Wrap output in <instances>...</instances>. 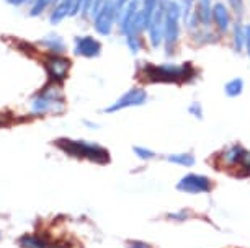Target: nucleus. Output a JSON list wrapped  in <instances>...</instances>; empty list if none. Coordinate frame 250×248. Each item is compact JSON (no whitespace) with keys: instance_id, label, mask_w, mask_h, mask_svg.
Listing matches in <instances>:
<instances>
[{"instance_id":"nucleus-20","label":"nucleus","mask_w":250,"mask_h":248,"mask_svg":"<svg viewBox=\"0 0 250 248\" xmlns=\"http://www.w3.org/2000/svg\"><path fill=\"white\" fill-rule=\"evenodd\" d=\"M242 90H244V80H242V78H232V80H229L224 85L226 95L230 96V98L239 96L240 93H242Z\"/></svg>"},{"instance_id":"nucleus-12","label":"nucleus","mask_w":250,"mask_h":248,"mask_svg":"<svg viewBox=\"0 0 250 248\" xmlns=\"http://www.w3.org/2000/svg\"><path fill=\"white\" fill-rule=\"evenodd\" d=\"M102 53V44L100 41H97L93 36H77L75 38V46H74V54L80 56V57L93 59Z\"/></svg>"},{"instance_id":"nucleus-19","label":"nucleus","mask_w":250,"mask_h":248,"mask_svg":"<svg viewBox=\"0 0 250 248\" xmlns=\"http://www.w3.org/2000/svg\"><path fill=\"white\" fill-rule=\"evenodd\" d=\"M232 39H234V49L240 53L245 46V26H242L240 23H235L234 30H232Z\"/></svg>"},{"instance_id":"nucleus-13","label":"nucleus","mask_w":250,"mask_h":248,"mask_svg":"<svg viewBox=\"0 0 250 248\" xmlns=\"http://www.w3.org/2000/svg\"><path fill=\"white\" fill-rule=\"evenodd\" d=\"M17 242L20 248H51L53 245V242L43 233H23Z\"/></svg>"},{"instance_id":"nucleus-23","label":"nucleus","mask_w":250,"mask_h":248,"mask_svg":"<svg viewBox=\"0 0 250 248\" xmlns=\"http://www.w3.org/2000/svg\"><path fill=\"white\" fill-rule=\"evenodd\" d=\"M228 3L230 5V10H232L235 15H242L244 13V0H228Z\"/></svg>"},{"instance_id":"nucleus-4","label":"nucleus","mask_w":250,"mask_h":248,"mask_svg":"<svg viewBox=\"0 0 250 248\" xmlns=\"http://www.w3.org/2000/svg\"><path fill=\"white\" fill-rule=\"evenodd\" d=\"M64 110V96L58 85L51 83L38 92L30 101V111L35 116H44L51 113H61Z\"/></svg>"},{"instance_id":"nucleus-7","label":"nucleus","mask_w":250,"mask_h":248,"mask_svg":"<svg viewBox=\"0 0 250 248\" xmlns=\"http://www.w3.org/2000/svg\"><path fill=\"white\" fill-rule=\"evenodd\" d=\"M213 180L201 173H187L177 183V190L187 194H203L213 191Z\"/></svg>"},{"instance_id":"nucleus-1","label":"nucleus","mask_w":250,"mask_h":248,"mask_svg":"<svg viewBox=\"0 0 250 248\" xmlns=\"http://www.w3.org/2000/svg\"><path fill=\"white\" fill-rule=\"evenodd\" d=\"M196 76L191 64H144L141 77L152 83H188Z\"/></svg>"},{"instance_id":"nucleus-24","label":"nucleus","mask_w":250,"mask_h":248,"mask_svg":"<svg viewBox=\"0 0 250 248\" xmlns=\"http://www.w3.org/2000/svg\"><path fill=\"white\" fill-rule=\"evenodd\" d=\"M188 111H190L191 116H195V118H198V119L203 118V108H201V105L198 101H193L191 105L188 106Z\"/></svg>"},{"instance_id":"nucleus-32","label":"nucleus","mask_w":250,"mask_h":248,"mask_svg":"<svg viewBox=\"0 0 250 248\" xmlns=\"http://www.w3.org/2000/svg\"><path fill=\"white\" fill-rule=\"evenodd\" d=\"M51 248H69L67 245H64L62 242H53V245H51Z\"/></svg>"},{"instance_id":"nucleus-15","label":"nucleus","mask_w":250,"mask_h":248,"mask_svg":"<svg viewBox=\"0 0 250 248\" xmlns=\"http://www.w3.org/2000/svg\"><path fill=\"white\" fill-rule=\"evenodd\" d=\"M213 23L221 33H226L230 26V13L224 3H214L213 5Z\"/></svg>"},{"instance_id":"nucleus-33","label":"nucleus","mask_w":250,"mask_h":248,"mask_svg":"<svg viewBox=\"0 0 250 248\" xmlns=\"http://www.w3.org/2000/svg\"><path fill=\"white\" fill-rule=\"evenodd\" d=\"M2 126H5V118H3V116L0 114V128H2Z\"/></svg>"},{"instance_id":"nucleus-30","label":"nucleus","mask_w":250,"mask_h":248,"mask_svg":"<svg viewBox=\"0 0 250 248\" xmlns=\"http://www.w3.org/2000/svg\"><path fill=\"white\" fill-rule=\"evenodd\" d=\"M7 2L12 3V5H15V7H20V5H25L28 0H7Z\"/></svg>"},{"instance_id":"nucleus-28","label":"nucleus","mask_w":250,"mask_h":248,"mask_svg":"<svg viewBox=\"0 0 250 248\" xmlns=\"http://www.w3.org/2000/svg\"><path fill=\"white\" fill-rule=\"evenodd\" d=\"M245 49H247V54L250 57V25L245 26Z\"/></svg>"},{"instance_id":"nucleus-10","label":"nucleus","mask_w":250,"mask_h":248,"mask_svg":"<svg viewBox=\"0 0 250 248\" xmlns=\"http://www.w3.org/2000/svg\"><path fill=\"white\" fill-rule=\"evenodd\" d=\"M147 92L143 87H134L128 90L126 93H123L120 98H116L115 103H111L110 106L105 108V113H116V111L126 110V108H133V106H143L147 101Z\"/></svg>"},{"instance_id":"nucleus-22","label":"nucleus","mask_w":250,"mask_h":248,"mask_svg":"<svg viewBox=\"0 0 250 248\" xmlns=\"http://www.w3.org/2000/svg\"><path fill=\"white\" fill-rule=\"evenodd\" d=\"M53 2H54V0H36L35 5H33L31 10H30V15L31 17H40L41 13H43Z\"/></svg>"},{"instance_id":"nucleus-14","label":"nucleus","mask_w":250,"mask_h":248,"mask_svg":"<svg viewBox=\"0 0 250 248\" xmlns=\"http://www.w3.org/2000/svg\"><path fill=\"white\" fill-rule=\"evenodd\" d=\"M69 15H75V0H59L51 13V25H59Z\"/></svg>"},{"instance_id":"nucleus-9","label":"nucleus","mask_w":250,"mask_h":248,"mask_svg":"<svg viewBox=\"0 0 250 248\" xmlns=\"http://www.w3.org/2000/svg\"><path fill=\"white\" fill-rule=\"evenodd\" d=\"M116 20H120V8H118L115 0H108L102 10L93 17V26H95V31L100 33L102 36H108Z\"/></svg>"},{"instance_id":"nucleus-17","label":"nucleus","mask_w":250,"mask_h":248,"mask_svg":"<svg viewBox=\"0 0 250 248\" xmlns=\"http://www.w3.org/2000/svg\"><path fill=\"white\" fill-rule=\"evenodd\" d=\"M41 46H44L46 49L53 51L54 54H61L65 51V43L64 39L61 38L59 35H56V33H51V35L44 36L43 39H41Z\"/></svg>"},{"instance_id":"nucleus-26","label":"nucleus","mask_w":250,"mask_h":248,"mask_svg":"<svg viewBox=\"0 0 250 248\" xmlns=\"http://www.w3.org/2000/svg\"><path fill=\"white\" fill-rule=\"evenodd\" d=\"M188 216H190V214H188L187 210H180V212H170L167 217L172 219V221H185V219H188Z\"/></svg>"},{"instance_id":"nucleus-16","label":"nucleus","mask_w":250,"mask_h":248,"mask_svg":"<svg viewBox=\"0 0 250 248\" xmlns=\"http://www.w3.org/2000/svg\"><path fill=\"white\" fill-rule=\"evenodd\" d=\"M195 18L200 26H209L213 23V5L211 0H198L195 5Z\"/></svg>"},{"instance_id":"nucleus-3","label":"nucleus","mask_w":250,"mask_h":248,"mask_svg":"<svg viewBox=\"0 0 250 248\" xmlns=\"http://www.w3.org/2000/svg\"><path fill=\"white\" fill-rule=\"evenodd\" d=\"M216 165L232 172L239 178H250V151L240 144H232L216 155Z\"/></svg>"},{"instance_id":"nucleus-8","label":"nucleus","mask_w":250,"mask_h":248,"mask_svg":"<svg viewBox=\"0 0 250 248\" xmlns=\"http://www.w3.org/2000/svg\"><path fill=\"white\" fill-rule=\"evenodd\" d=\"M170 0H159L157 7L150 17L149 26H147V33H149V39L150 44L154 48L160 46V43H164V25H165V15H167V7Z\"/></svg>"},{"instance_id":"nucleus-18","label":"nucleus","mask_w":250,"mask_h":248,"mask_svg":"<svg viewBox=\"0 0 250 248\" xmlns=\"http://www.w3.org/2000/svg\"><path fill=\"white\" fill-rule=\"evenodd\" d=\"M167 162L173 163V165H180V167H193L196 160H195V155L190 152H178V153L167 155Z\"/></svg>"},{"instance_id":"nucleus-11","label":"nucleus","mask_w":250,"mask_h":248,"mask_svg":"<svg viewBox=\"0 0 250 248\" xmlns=\"http://www.w3.org/2000/svg\"><path fill=\"white\" fill-rule=\"evenodd\" d=\"M69 70H70V60L61 54L51 56L48 62H46V72H48L49 83H54V85H61L67 78Z\"/></svg>"},{"instance_id":"nucleus-27","label":"nucleus","mask_w":250,"mask_h":248,"mask_svg":"<svg viewBox=\"0 0 250 248\" xmlns=\"http://www.w3.org/2000/svg\"><path fill=\"white\" fill-rule=\"evenodd\" d=\"M106 2H108V0H95V2H93V8H92V15L95 17L97 13L102 10L103 5H105Z\"/></svg>"},{"instance_id":"nucleus-29","label":"nucleus","mask_w":250,"mask_h":248,"mask_svg":"<svg viewBox=\"0 0 250 248\" xmlns=\"http://www.w3.org/2000/svg\"><path fill=\"white\" fill-rule=\"evenodd\" d=\"M116 2V5H118V8H120V13L123 12V8H125L126 5H128V3L131 2V0H115Z\"/></svg>"},{"instance_id":"nucleus-34","label":"nucleus","mask_w":250,"mask_h":248,"mask_svg":"<svg viewBox=\"0 0 250 248\" xmlns=\"http://www.w3.org/2000/svg\"><path fill=\"white\" fill-rule=\"evenodd\" d=\"M0 240H2V232H0Z\"/></svg>"},{"instance_id":"nucleus-6","label":"nucleus","mask_w":250,"mask_h":248,"mask_svg":"<svg viewBox=\"0 0 250 248\" xmlns=\"http://www.w3.org/2000/svg\"><path fill=\"white\" fill-rule=\"evenodd\" d=\"M139 8H141L139 0H131L128 5L123 8V12L120 13L121 35L125 36L126 46H128L133 54L139 53V49H141V35L136 31V28H134V17H136V13H138Z\"/></svg>"},{"instance_id":"nucleus-25","label":"nucleus","mask_w":250,"mask_h":248,"mask_svg":"<svg viewBox=\"0 0 250 248\" xmlns=\"http://www.w3.org/2000/svg\"><path fill=\"white\" fill-rule=\"evenodd\" d=\"M126 248H154V247L149 245L147 242H143V240H129Z\"/></svg>"},{"instance_id":"nucleus-31","label":"nucleus","mask_w":250,"mask_h":248,"mask_svg":"<svg viewBox=\"0 0 250 248\" xmlns=\"http://www.w3.org/2000/svg\"><path fill=\"white\" fill-rule=\"evenodd\" d=\"M82 5H83V0H75V15H79L80 10H82Z\"/></svg>"},{"instance_id":"nucleus-2","label":"nucleus","mask_w":250,"mask_h":248,"mask_svg":"<svg viewBox=\"0 0 250 248\" xmlns=\"http://www.w3.org/2000/svg\"><path fill=\"white\" fill-rule=\"evenodd\" d=\"M54 146L67 155L80 158V160H88L93 163H100V165H106L110 162V153L106 149L102 147L100 144L90 142V140L61 137L54 140Z\"/></svg>"},{"instance_id":"nucleus-21","label":"nucleus","mask_w":250,"mask_h":248,"mask_svg":"<svg viewBox=\"0 0 250 248\" xmlns=\"http://www.w3.org/2000/svg\"><path fill=\"white\" fill-rule=\"evenodd\" d=\"M133 152L139 160H144V162H149V160H152V158L157 157V153H155L152 149H147V147H143V146H134Z\"/></svg>"},{"instance_id":"nucleus-5","label":"nucleus","mask_w":250,"mask_h":248,"mask_svg":"<svg viewBox=\"0 0 250 248\" xmlns=\"http://www.w3.org/2000/svg\"><path fill=\"white\" fill-rule=\"evenodd\" d=\"M180 20H182V8L180 3L170 0L167 7L164 25V48L168 56L175 53L178 38H180Z\"/></svg>"}]
</instances>
